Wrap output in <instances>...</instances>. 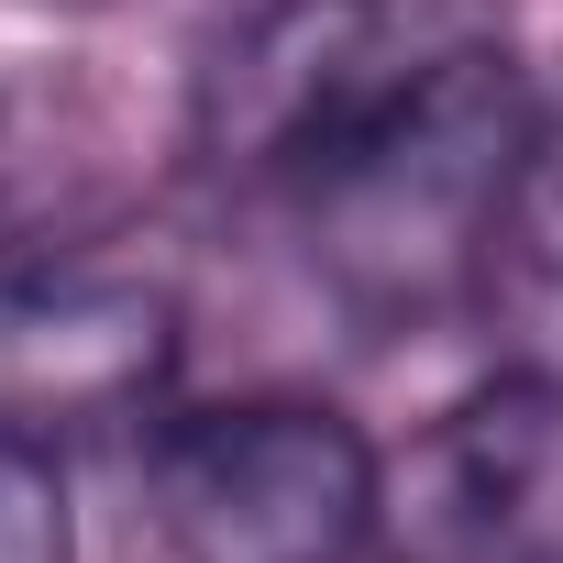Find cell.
<instances>
[{"mask_svg":"<svg viewBox=\"0 0 563 563\" xmlns=\"http://www.w3.org/2000/svg\"><path fill=\"white\" fill-rule=\"evenodd\" d=\"M0 563H78V519H67V475L45 442L0 431Z\"/></svg>","mask_w":563,"mask_h":563,"instance_id":"obj_6","label":"cell"},{"mask_svg":"<svg viewBox=\"0 0 563 563\" xmlns=\"http://www.w3.org/2000/svg\"><path fill=\"white\" fill-rule=\"evenodd\" d=\"M23 221H34V133L0 100V254H23Z\"/></svg>","mask_w":563,"mask_h":563,"instance_id":"obj_7","label":"cell"},{"mask_svg":"<svg viewBox=\"0 0 563 563\" xmlns=\"http://www.w3.org/2000/svg\"><path fill=\"white\" fill-rule=\"evenodd\" d=\"M177 387V288L89 243L0 254V431L45 453L144 431Z\"/></svg>","mask_w":563,"mask_h":563,"instance_id":"obj_3","label":"cell"},{"mask_svg":"<svg viewBox=\"0 0 563 563\" xmlns=\"http://www.w3.org/2000/svg\"><path fill=\"white\" fill-rule=\"evenodd\" d=\"M398 563H563V376L497 365L387 475Z\"/></svg>","mask_w":563,"mask_h":563,"instance_id":"obj_4","label":"cell"},{"mask_svg":"<svg viewBox=\"0 0 563 563\" xmlns=\"http://www.w3.org/2000/svg\"><path fill=\"white\" fill-rule=\"evenodd\" d=\"M530 100L497 0H254L199 56L188 155L299 232L343 321L431 332L475 310Z\"/></svg>","mask_w":563,"mask_h":563,"instance_id":"obj_1","label":"cell"},{"mask_svg":"<svg viewBox=\"0 0 563 563\" xmlns=\"http://www.w3.org/2000/svg\"><path fill=\"white\" fill-rule=\"evenodd\" d=\"M475 321L497 332L508 365L563 376V89L530 100V144L508 166L497 232H486V276H475Z\"/></svg>","mask_w":563,"mask_h":563,"instance_id":"obj_5","label":"cell"},{"mask_svg":"<svg viewBox=\"0 0 563 563\" xmlns=\"http://www.w3.org/2000/svg\"><path fill=\"white\" fill-rule=\"evenodd\" d=\"M166 563H365L387 541V464L321 398H221L144 442Z\"/></svg>","mask_w":563,"mask_h":563,"instance_id":"obj_2","label":"cell"}]
</instances>
